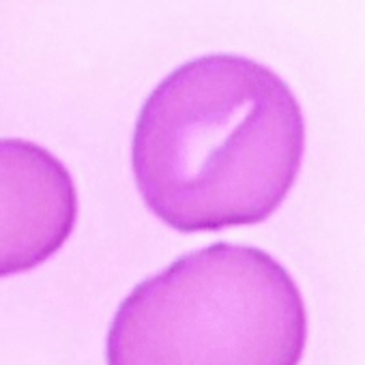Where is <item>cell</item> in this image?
Masks as SVG:
<instances>
[{"instance_id":"obj_2","label":"cell","mask_w":365,"mask_h":365,"mask_svg":"<svg viewBox=\"0 0 365 365\" xmlns=\"http://www.w3.org/2000/svg\"><path fill=\"white\" fill-rule=\"evenodd\" d=\"M307 312L267 252L213 243L133 288L108 333V365H299Z\"/></svg>"},{"instance_id":"obj_3","label":"cell","mask_w":365,"mask_h":365,"mask_svg":"<svg viewBox=\"0 0 365 365\" xmlns=\"http://www.w3.org/2000/svg\"><path fill=\"white\" fill-rule=\"evenodd\" d=\"M76 217L69 170L35 142L0 140V277L52 258L71 237Z\"/></svg>"},{"instance_id":"obj_1","label":"cell","mask_w":365,"mask_h":365,"mask_svg":"<svg viewBox=\"0 0 365 365\" xmlns=\"http://www.w3.org/2000/svg\"><path fill=\"white\" fill-rule=\"evenodd\" d=\"M305 153V118L269 67L211 54L172 71L146 99L131 163L146 207L178 232L271 217Z\"/></svg>"}]
</instances>
